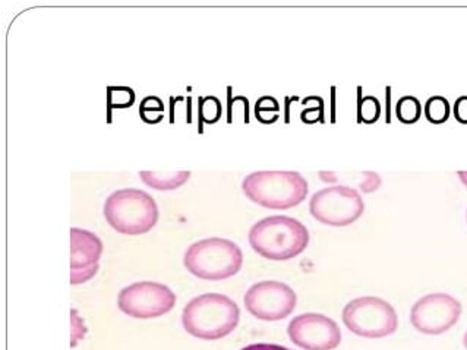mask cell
Wrapping results in <instances>:
<instances>
[{
    "label": "cell",
    "mask_w": 467,
    "mask_h": 350,
    "mask_svg": "<svg viewBox=\"0 0 467 350\" xmlns=\"http://www.w3.org/2000/svg\"><path fill=\"white\" fill-rule=\"evenodd\" d=\"M201 119L207 123H214L222 116V103L219 98H205L200 100Z\"/></svg>",
    "instance_id": "obj_17"
},
{
    "label": "cell",
    "mask_w": 467,
    "mask_h": 350,
    "mask_svg": "<svg viewBox=\"0 0 467 350\" xmlns=\"http://www.w3.org/2000/svg\"><path fill=\"white\" fill-rule=\"evenodd\" d=\"M462 313L463 306L454 296L437 292L425 294L413 304L410 323L422 335H440L459 323Z\"/></svg>",
    "instance_id": "obj_9"
},
{
    "label": "cell",
    "mask_w": 467,
    "mask_h": 350,
    "mask_svg": "<svg viewBox=\"0 0 467 350\" xmlns=\"http://www.w3.org/2000/svg\"><path fill=\"white\" fill-rule=\"evenodd\" d=\"M140 178L152 190H174L190 180L191 171H140Z\"/></svg>",
    "instance_id": "obj_13"
},
{
    "label": "cell",
    "mask_w": 467,
    "mask_h": 350,
    "mask_svg": "<svg viewBox=\"0 0 467 350\" xmlns=\"http://www.w3.org/2000/svg\"><path fill=\"white\" fill-rule=\"evenodd\" d=\"M176 305V294L171 287L157 282H138L123 287L118 306L128 317L151 320L171 313Z\"/></svg>",
    "instance_id": "obj_8"
},
{
    "label": "cell",
    "mask_w": 467,
    "mask_h": 350,
    "mask_svg": "<svg viewBox=\"0 0 467 350\" xmlns=\"http://www.w3.org/2000/svg\"><path fill=\"white\" fill-rule=\"evenodd\" d=\"M423 113H425L428 122L441 125L449 120L450 115H451V106L447 98L434 96V98H428L425 108H423Z\"/></svg>",
    "instance_id": "obj_14"
},
{
    "label": "cell",
    "mask_w": 467,
    "mask_h": 350,
    "mask_svg": "<svg viewBox=\"0 0 467 350\" xmlns=\"http://www.w3.org/2000/svg\"><path fill=\"white\" fill-rule=\"evenodd\" d=\"M103 255L101 239L86 229H71V272L93 269Z\"/></svg>",
    "instance_id": "obj_12"
},
{
    "label": "cell",
    "mask_w": 467,
    "mask_h": 350,
    "mask_svg": "<svg viewBox=\"0 0 467 350\" xmlns=\"http://www.w3.org/2000/svg\"><path fill=\"white\" fill-rule=\"evenodd\" d=\"M364 198L357 190L345 185L324 188L312 195L309 212L319 223L345 228L359 221L364 214Z\"/></svg>",
    "instance_id": "obj_7"
},
{
    "label": "cell",
    "mask_w": 467,
    "mask_h": 350,
    "mask_svg": "<svg viewBox=\"0 0 467 350\" xmlns=\"http://www.w3.org/2000/svg\"><path fill=\"white\" fill-rule=\"evenodd\" d=\"M87 335V327L84 324V321L78 315V311L72 310V328H71V335H72V347H77L79 342L84 340Z\"/></svg>",
    "instance_id": "obj_18"
},
{
    "label": "cell",
    "mask_w": 467,
    "mask_h": 350,
    "mask_svg": "<svg viewBox=\"0 0 467 350\" xmlns=\"http://www.w3.org/2000/svg\"><path fill=\"white\" fill-rule=\"evenodd\" d=\"M99 269H100V267L97 265V267H93V269L74 270V272H71V283L74 284V286L87 283L88 280L96 276L97 273H99Z\"/></svg>",
    "instance_id": "obj_19"
},
{
    "label": "cell",
    "mask_w": 467,
    "mask_h": 350,
    "mask_svg": "<svg viewBox=\"0 0 467 350\" xmlns=\"http://www.w3.org/2000/svg\"><path fill=\"white\" fill-rule=\"evenodd\" d=\"M397 119L404 125H413L418 122L422 116V105L418 98L413 96H404L396 105Z\"/></svg>",
    "instance_id": "obj_15"
},
{
    "label": "cell",
    "mask_w": 467,
    "mask_h": 350,
    "mask_svg": "<svg viewBox=\"0 0 467 350\" xmlns=\"http://www.w3.org/2000/svg\"><path fill=\"white\" fill-rule=\"evenodd\" d=\"M457 175H459L460 182L463 183L464 187L467 188V171H457Z\"/></svg>",
    "instance_id": "obj_23"
},
{
    "label": "cell",
    "mask_w": 467,
    "mask_h": 350,
    "mask_svg": "<svg viewBox=\"0 0 467 350\" xmlns=\"http://www.w3.org/2000/svg\"><path fill=\"white\" fill-rule=\"evenodd\" d=\"M466 219H467V212H466Z\"/></svg>",
    "instance_id": "obj_25"
},
{
    "label": "cell",
    "mask_w": 467,
    "mask_h": 350,
    "mask_svg": "<svg viewBox=\"0 0 467 350\" xmlns=\"http://www.w3.org/2000/svg\"><path fill=\"white\" fill-rule=\"evenodd\" d=\"M241 350H290L287 347L280 346V345H273V343H255V345H249Z\"/></svg>",
    "instance_id": "obj_22"
},
{
    "label": "cell",
    "mask_w": 467,
    "mask_h": 350,
    "mask_svg": "<svg viewBox=\"0 0 467 350\" xmlns=\"http://www.w3.org/2000/svg\"><path fill=\"white\" fill-rule=\"evenodd\" d=\"M358 116H359L360 122L375 123L381 116V103L379 98L368 96L362 98L358 105Z\"/></svg>",
    "instance_id": "obj_16"
},
{
    "label": "cell",
    "mask_w": 467,
    "mask_h": 350,
    "mask_svg": "<svg viewBox=\"0 0 467 350\" xmlns=\"http://www.w3.org/2000/svg\"><path fill=\"white\" fill-rule=\"evenodd\" d=\"M103 212L111 228L128 236L149 233L159 221L154 198L137 188H125L109 195Z\"/></svg>",
    "instance_id": "obj_4"
},
{
    "label": "cell",
    "mask_w": 467,
    "mask_h": 350,
    "mask_svg": "<svg viewBox=\"0 0 467 350\" xmlns=\"http://www.w3.org/2000/svg\"><path fill=\"white\" fill-rule=\"evenodd\" d=\"M463 345H464V347H466V349H467V332H466V335H464V337H463Z\"/></svg>",
    "instance_id": "obj_24"
},
{
    "label": "cell",
    "mask_w": 467,
    "mask_h": 350,
    "mask_svg": "<svg viewBox=\"0 0 467 350\" xmlns=\"http://www.w3.org/2000/svg\"><path fill=\"white\" fill-rule=\"evenodd\" d=\"M239 321L238 304L222 293L200 294L186 304L182 313L185 332L201 340L224 339L236 330Z\"/></svg>",
    "instance_id": "obj_1"
},
{
    "label": "cell",
    "mask_w": 467,
    "mask_h": 350,
    "mask_svg": "<svg viewBox=\"0 0 467 350\" xmlns=\"http://www.w3.org/2000/svg\"><path fill=\"white\" fill-rule=\"evenodd\" d=\"M364 176L365 180H362V183H360V190L367 192V194H371V192H375V190L381 187V180H379V176L374 173V171L365 173Z\"/></svg>",
    "instance_id": "obj_20"
},
{
    "label": "cell",
    "mask_w": 467,
    "mask_h": 350,
    "mask_svg": "<svg viewBox=\"0 0 467 350\" xmlns=\"http://www.w3.org/2000/svg\"><path fill=\"white\" fill-rule=\"evenodd\" d=\"M244 194L268 210H289L308 197V182L299 171H254L242 182Z\"/></svg>",
    "instance_id": "obj_3"
},
{
    "label": "cell",
    "mask_w": 467,
    "mask_h": 350,
    "mask_svg": "<svg viewBox=\"0 0 467 350\" xmlns=\"http://www.w3.org/2000/svg\"><path fill=\"white\" fill-rule=\"evenodd\" d=\"M183 265L198 279L220 282L241 272L244 253L234 241L207 238L192 243L186 250Z\"/></svg>",
    "instance_id": "obj_5"
},
{
    "label": "cell",
    "mask_w": 467,
    "mask_h": 350,
    "mask_svg": "<svg viewBox=\"0 0 467 350\" xmlns=\"http://www.w3.org/2000/svg\"><path fill=\"white\" fill-rule=\"evenodd\" d=\"M287 335L294 345L304 350H334L341 343L337 323L323 314L297 315L290 321Z\"/></svg>",
    "instance_id": "obj_11"
},
{
    "label": "cell",
    "mask_w": 467,
    "mask_h": 350,
    "mask_svg": "<svg viewBox=\"0 0 467 350\" xmlns=\"http://www.w3.org/2000/svg\"><path fill=\"white\" fill-rule=\"evenodd\" d=\"M452 113H454L457 122L467 125V96L457 98L456 103L452 106Z\"/></svg>",
    "instance_id": "obj_21"
},
{
    "label": "cell",
    "mask_w": 467,
    "mask_h": 350,
    "mask_svg": "<svg viewBox=\"0 0 467 350\" xmlns=\"http://www.w3.org/2000/svg\"><path fill=\"white\" fill-rule=\"evenodd\" d=\"M248 239L253 250L265 260L287 261L308 248L309 232L294 217L270 216L254 224Z\"/></svg>",
    "instance_id": "obj_2"
},
{
    "label": "cell",
    "mask_w": 467,
    "mask_h": 350,
    "mask_svg": "<svg viewBox=\"0 0 467 350\" xmlns=\"http://www.w3.org/2000/svg\"><path fill=\"white\" fill-rule=\"evenodd\" d=\"M341 320L353 335L364 339H384L399 328L393 305L377 296L353 299L343 308Z\"/></svg>",
    "instance_id": "obj_6"
},
{
    "label": "cell",
    "mask_w": 467,
    "mask_h": 350,
    "mask_svg": "<svg viewBox=\"0 0 467 350\" xmlns=\"http://www.w3.org/2000/svg\"><path fill=\"white\" fill-rule=\"evenodd\" d=\"M245 308L256 320L282 321L296 308V292L283 282L264 280L246 291Z\"/></svg>",
    "instance_id": "obj_10"
}]
</instances>
